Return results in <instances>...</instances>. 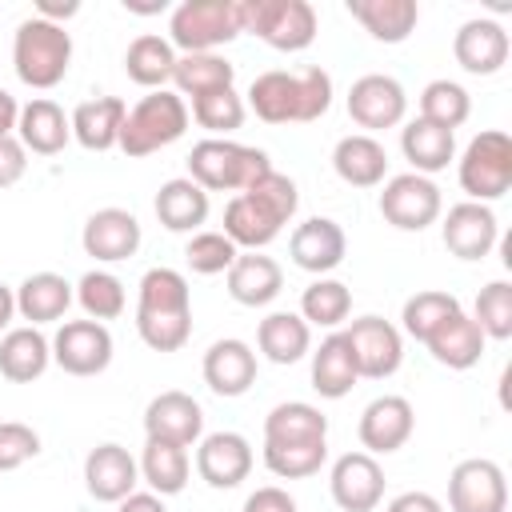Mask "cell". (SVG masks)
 Here are the masks:
<instances>
[{
    "label": "cell",
    "mask_w": 512,
    "mask_h": 512,
    "mask_svg": "<svg viewBox=\"0 0 512 512\" xmlns=\"http://www.w3.org/2000/svg\"><path fill=\"white\" fill-rule=\"evenodd\" d=\"M248 108L264 124H312L332 108V76L320 64L260 72L248 84Z\"/></svg>",
    "instance_id": "6da1fadb"
},
{
    "label": "cell",
    "mask_w": 512,
    "mask_h": 512,
    "mask_svg": "<svg viewBox=\"0 0 512 512\" xmlns=\"http://www.w3.org/2000/svg\"><path fill=\"white\" fill-rule=\"evenodd\" d=\"M296 204H300V192L296 184L284 176V172H268L260 176L252 188L236 192L224 208V236L236 244V248H268L280 228L296 216Z\"/></svg>",
    "instance_id": "7a4b0ae2"
},
{
    "label": "cell",
    "mask_w": 512,
    "mask_h": 512,
    "mask_svg": "<svg viewBox=\"0 0 512 512\" xmlns=\"http://www.w3.org/2000/svg\"><path fill=\"white\" fill-rule=\"evenodd\" d=\"M136 332L152 352H180L192 336V292L176 268H148L136 296Z\"/></svg>",
    "instance_id": "3957f363"
},
{
    "label": "cell",
    "mask_w": 512,
    "mask_h": 512,
    "mask_svg": "<svg viewBox=\"0 0 512 512\" xmlns=\"http://www.w3.org/2000/svg\"><path fill=\"white\" fill-rule=\"evenodd\" d=\"M68 64H72V36L64 24H52L40 16L20 20L12 36V68L20 84L48 92L68 76Z\"/></svg>",
    "instance_id": "277c9868"
},
{
    "label": "cell",
    "mask_w": 512,
    "mask_h": 512,
    "mask_svg": "<svg viewBox=\"0 0 512 512\" xmlns=\"http://www.w3.org/2000/svg\"><path fill=\"white\" fill-rule=\"evenodd\" d=\"M268 172H272L268 152L236 140L208 136L188 152V180H196L204 192H244Z\"/></svg>",
    "instance_id": "5b68a950"
},
{
    "label": "cell",
    "mask_w": 512,
    "mask_h": 512,
    "mask_svg": "<svg viewBox=\"0 0 512 512\" xmlns=\"http://www.w3.org/2000/svg\"><path fill=\"white\" fill-rule=\"evenodd\" d=\"M184 132H188V104H184V96H176L168 88H156V92H148L144 100H136L128 108L116 148L124 156L140 160V156H152V152L176 144Z\"/></svg>",
    "instance_id": "8992f818"
},
{
    "label": "cell",
    "mask_w": 512,
    "mask_h": 512,
    "mask_svg": "<svg viewBox=\"0 0 512 512\" xmlns=\"http://www.w3.org/2000/svg\"><path fill=\"white\" fill-rule=\"evenodd\" d=\"M316 28L320 20L308 0H240V32L260 36L276 52H304Z\"/></svg>",
    "instance_id": "52a82bcc"
},
{
    "label": "cell",
    "mask_w": 512,
    "mask_h": 512,
    "mask_svg": "<svg viewBox=\"0 0 512 512\" xmlns=\"http://www.w3.org/2000/svg\"><path fill=\"white\" fill-rule=\"evenodd\" d=\"M240 36V0H184L172 8L168 44L188 52H216Z\"/></svg>",
    "instance_id": "ba28073f"
},
{
    "label": "cell",
    "mask_w": 512,
    "mask_h": 512,
    "mask_svg": "<svg viewBox=\"0 0 512 512\" xmlns=\"http://www.w3.org/2000/svg\"><path fill=\"white\" fill-rule=\"evenodd\" d=\"M460 188L476 204H492L512 188V140L500 128H488L468 140L460 156Z\"/></svg>",
    "instance_id": "9c48e42d"
},
{
    "label": "cell",
    "mask_w": 512,
    "mask_h": 512,
    "mask_svg": "<svg viewBox=\"0 0 512 512\" xmlns=\"http://www.w3.org/2000/svg\"><path fill=\"white\" fill-rule=\"evenodd\" d=\"M444 212V196L432 184V176L420 172H400L392 180H384L380 192V216L400 228V232H424L428 224H436Z\"/></svg>",
    "instance_id": "30bf717a"
},
{
    "label": "cell",
    "mask_w": 512,
    "mask_h": 512,
    "mask_svg": "<svg viewBox=\"0 0 512 512\" xmlns=\"http://www.w3.org/2000/svg\"><path fill=\"white\" fill-rule=\"evenodd\" d=\"M448 512H508L504 468L488 456L460 460L448 472Z\"/></svg>",
    "instance_id": "8fae6325"
},
{
    "label": "cell",
    "mask_w": 512,
    "mask_h": 512,
    "mask_svg": "<svg viewBox=\"0 0 512 512\" xmlns=\"http://www.w3.org/2000/svg\"><path fill=\"white\" fill-rule=\"evenodd\" d=\"M52 364L68 376H100L112 364V332L96 320H64L52 336Z\"/></svg>",
    "instance_id": "7c38bea8"
},
{
    "label": "cell",
    "mask_w": 512,
    "mask_h": 512,
    "mask_svg": "<svg viewBox=\"0 0 512 512\" xmlns=\"http://www.w3.org/2000/svg\"><path fill=\"white\" fill-rule=\"evenodd\" d=\"M344 340L352 348V360H356L360 376H368V380L396 376V368L404 360V340H400L396 324H388L384 316H360L344 328Z\"/></svg>",
    "instance_id": "4fadbf2b"
},
{
    "label": "cell",
    "mask_w": 512,
    "mask_h": 512,
    "mask_svg": "<svg viewBox=\"0 0 512 512\" xmlns=\"http://www.w3.org/2000/svg\"><path fill=\"white\" fill-rule=\"evenodd\" d=\"M404 112H408V92L396 76H384V72H368L360 80H352L348 88V116L372 132L380 128H396L404 124Z\"/></svg>",
    "instance_id": "5bb4252c"
},
{
    "label": "cell",
    "mask_w": 512,
    "mask_h": 512,
    "mask_svg": "<svg viewBox=\"0 0 512 512\" xmlns=\"http://www.w3.org/2000/svg\"><path fill=\"white\" fill-rule=\"evenodd\" d=\"M440 236H444V248L456 260H484L500 240V224H496V212L488 204L460 200V204L448 208V216L440 224Z\"/></svg>",
    "instance_id": "9a60e30c"
},
{
    "label": "cell",
    "mask_w": 512,
    "mask_h": 512,
    "mask_svg": "<svg viewBox=\"0 0 512 512\" xmlns=\"http://www.w3.org/2000/svg\"><path fill=\"white\" fill-rule=\"evenodd\" d=\"M328 492L340 512H372L384 500V468L368 452H344L332 464Z\"/></svg>",
    "instance_id": "2e32d148"
},
{
    "label": "cell",
    "mask_w": 512,
    "mask_h": 512,
    "mask_svg": "<svg viewBox=\"0 0 512 512\" xmlns=\"http://www.w3.org/2000/svg\"><path fill=\"white\" fill-rule=\"evenodd\" d=\"M140 484V464L132 460V452L124 444H96L84 456V488L92 500L100 504H120L124 496H132Z\"/></svg>",
    "instance_id": "e0dca14e"
},
{
    "label": "cell",
    "mask_w": 512,
    "mask_h": 512,
    "mask_svg": "<svg viewBox=\"0 0 512 512\" xmlns=\"http://www.w3.org/2000/svg\"><path fill=\"white\" fill-rule=\"evenodd\" d=\"M344 252H348L344 228L336 220H328V216H308L288 236L292 264L304 268V272H312V276H328L332 268H340L344 264Z\"/></svg>",
    "instance_id": "ac0fdd59"
},
{
    "label": "cell",
    "mask_w": 512,
    "mask_h": 512,
    "mask_svg": "<svg viewBox=\"0 0 512 512\" xmlns=\"http://www.w3.org/2000/svg\"><path fill=\"white\" fill-rule=\"evenodd\" d=\"M412 428H416V412H412V404L404 396H376L360 412L356 436H360L368 456H388V452L408 444Z\"/></svg>",
    "instance_id": "d6986e66"
},
{
    "label": "cell",
    "mask_w": 512,
    "mask_h": 512,
    "mask_svg": "<svg viewBox=\"0 0 512 512\" xmlns=\"http://www.w3.org/2000/svg\"><path fill=\"white\" fill-rule=\"evenodd\" d=\"M144 232H140V220L128 212V208H100L84 220V232H80V244L92 260L100 264H116V260H128L136 256Z\"/></svg>",
    "instance_id": "ffe728a7"
},
{
    "label": "cell",
    "mask_w": 512,
    "mask_h": 512,
    "mask_svg": "<svg viewBox=\"0 0 512 512\" xmlns=\"http://www.w3.org/2000/svg\"><path fill=\"white\" fill-rule=\"evenodd\" d=\"M144 432L148 440H168L180 448H192L204 436V408L188 392H160L144 408Z\"/></svg>",
    "instance_id": "44dd1931"
},
{
    "label": "cell",
    "mask_w": 512,
    "mask_h": 512,
    "mask_svg": "<svg viewBox=\"0 0 512 512\" xmlns=\"http://www.w3.org/2000/svg\"><path fill=\"white\" fill-rule=\"evenodd\" d=\"M196 472L208 488H236L252 472V444L240 432H208L196 440Z\"/></svg>",
    "instance_id": "7402d4cb"
},
{
    "label": "cell",
    "mask_w": 512,
    "mask_h": 512,
    "mask_svg": "<svg viewBox=\"0 0 512 512\" xmlns=\"http://www.w3.org/2000/svg\"><path fill=\"white\" fill-rule=\"evenodd\" d=\"M508 32L496 20H464L452 36V56L472 76H496L508 64Z\"/></svg>",
    "instance_id": "603a6c76"
},
{
    "label": "cell",
    "mask_w": 512,
    "mask_h": 512,
    "mask_svg": "<svg viewBox=\"0 0 512 512\" xmlns=\"http://www.w3.org/2000/svg\"><path fill=\"white\" fill-rule=\"evenodd\" d=\"M200 372H204V384L216 396H228V400L244 396L256 384V352H252V344H244L236 336H224L204 352Z\"/></svg>",
    "instance_id": "cb8c5ba5"
},
{
    "label": "cell",
    "mask_w": 512,
    "mask_h": 512,
    "mask_svg": "<svg viewBox=\"0 0 512 512\" xmlns=\"http://www.w3.org/2000/svg\"><path fill=\"white\" fill-rule=\"evenodd\" d=\"M52 364V340L24 324V328H8L0 336V376L12 380V384H32L48 372Z\"/></svg>",
    "instance_id": "d4e9b609"
},
{
    "label": "cell",
    "mask_w": 512,
    "mask_h": 512,
    "mask_svg": "<svg viewBox=\"0 0 512 512\" xmlns=\"http://www.w3.org/2000/svg\"><path fill=\"white\" fill-rule=\"evenodd\" d=\"M72 136V124L64 116V108L48 96H36L20 108V120H16V140L24 144V152H36V156H56L64 152Z\"/></svg>",
    "instance_id": "484cf974"
},
{
    "label": "cell",
    "mask_w": 512,
    "mask_h": 512,
    "mask_svg": "<svg viewBox=\"0 0 512 512\" xmlns=\"http://www.w3.org/2000/svg\"><path fill=\"white\" fill-rule=\"evenodd\" d=\"M332 168L344 184L352 188H376L384 184L388 176V152L376 136L368 132H352V136H340L336 148H332Z\"/></svg>",
    "instance_id": "4316f807"
},
{
    "label": "cell",
    "mask_w": 512,
    "mask_h": 512,
    "mask_svg": "<svg viewBox=\"0 0 512 512\" xmlns=\"http://www.w3.org/2000/svg\"><path fill=\"white\" fill-rule=\"evenodd\" d=\"M284 288V268L272 256L260 252H240L228 268V296L244 308H264L280 296Z\"/></svg>",
    "instance_id": "83f0119b"
},
{
    "label": "cell",
    "mask_w": 512,
    "mask_h": 512,
    "mask_svg": "<svg viewBox=\"0 0 512 512\" xmlns=\"http://www.w3.org/2000/svg\"><path fill=\"white\" fill-rule=\"evenodd\" d=\"M284 444H328V416L316 404L288 400L264 416V448Z\"/></svg>",
    "instance_id": "f1b7e54d"
},
{
    "label": "cell",
    "mask_w": 512,
    "mask_h": 512,
    "mask_svg": "<svg viewBox=\"0 0 512 512\" xmlns=\"http://www.w3.org/2000/svg\"><path fill=\"white\" fill-rule=\"evenodd\" d=\"M348 16L380 44H404L416 32V0H348Z\"/></svg>",
    "instance_id": "f546056e"
},
{
    "label": "cell",
    "mask_w": 512,
    "mask_h": 512,
    "mask_svg": "<svg viewBox=\"0 0 512 512\" xmlns=\"http://www.w3.org/2000/svg\"><path fill=\"white\" fill-rule=\"evenodd\" d=\"M124 116H128V104L120 96H96V100H84L76 104L72 112V136L80 148L88 152H108L120 144V128H124Z\"/></svg>",
    "instance_id": "4dcf8cb0"
},
{
    "label": "cell",
    "mask_w": 512,
    "mask_h": 512,
    "mask_svg": "<svg viewBox=\"0 0 512 512\" xmlns=\"http://www.w3.org/2000/svg\"><path fill=\"white\" fill-rule=\"evenodd\" d=\"M484 344H488V336L480 332V324H476L468 312H456L452 320H444V324L424 340V348L432 352V360L444 364V368H452V372H464V368L480 364Z\"/></svg>",
    "instance_id": "1f68e13d"
},
{
    "label": "cell",
    "mask_w": 512,
    "mask_h": 512,
    "mask_svg": "<svg viewBox=\"0 0 512 512\" xmlns=\"http://www.w3.org/2000/svg\"><path fill=\"white\" fill-rule=\"evenodd\" d=\"M72 300H76V288L60 272H32L16 288V312L24 320H32V328L60 320L72 308Z\"/></svg>",
    "instance_id": "d6a6232c"
},
{
    "label": "cell",
    "mask_w": 512,
    "mask_h": 512,
    "mask_svg": "<svg viewBox=\"0 0 512 512\" xmlns=\"http://www.w3.org/2000/svg\"><path fill=\"white\" fill-rule=\"evenodd\" d=\"M400 152L412 164V172H420V176L444 172L452 164V156H456V132L436 128V124L416 116V120H408L400 128Z\"/></svg>",
    "instance_id": "836d02e7"
},
{
    "label": "cell",
    "mask_w": 512,
    "mask_h": 512,
    "mask_svg": "<svg viewBox=\"0 0 512 512\" xmlns=\"http://www.w3.org/2000/svg\"><path fill=\"white\" fill-rule=\"evenodd\" d=\"M152 208H156V220L168 232H196L208 220V192L196 180L176 176V180H164L160 184Z\"/></svg>",
    "instance_id": "e575fe53"
},
{
    "label": "cell",
    "mask_w": 512,
    "mask_h": 512,
    "mask_svg": "<svg viewBox=\"0 0 512 512\" xmlns=\"http://www.w3.org/2000/svg\"><path fill=\"white\" fill-rule=\"evenodd\" d=\"M256 348L272 364H296L312 348V328L300 320V312H268L256 328Z\"/></svg>",
    "instance_id": "d590c367"
},
{
    "label": "cell",
    "mask_w": 512,
    "mask_h": 512,
    "mask_svg": "<svg viewBox=\"0 0 512 512\" xmlns=\"http://www.w3.org/2000/svg\"><path fill=\"white\" fill-rule=\"evenodd\" d=\"M356 380H360V372H356V360H352V348H348L344 332L324 336L320 348L312 352V388L324 400H340V396L352 392Z\"/></svg>",
    "instance_id": "8d00e7d4"
},
{
    "label": "cell",
    "mask_w": 512,
    "mask_h": 512,
    "mask_svg": "<svg viewBox=\"0 0 512 512\" xmlns=\"http://www.w3.org/2000/svg\"><path fill=\"white\" fill-rule=\"evenodd\" d=\"M172 68H176V48H172L164 36H156V32L136 36V40L128 44V52H124V72H128V80L140 84V88H148V92L164 88V84L172 80Z\"/></svg>",
    "instance_id": "74e56055"
},
{
    "label": "cell",
    "mask_w": 512,
    "mask_h": 512,
    "mask_svg": "<svg viewBox=\"0 0 512 512\" xmlns=\"http://www.w3.org/2000/svg\"><path fill=\"white\" fill-rule=\"evenodd\" d=\"M140 480L156 496H176L188 484V448L168 444V440H144L140 452Z\"/></svg>",
    "instance_id": "f35d334b"
},
{
    "label": "cell",
    "mask_w": 512,
    "mask_h": 512,
    "mask_svg": "<svg viewBox=\"0 0 512 512\" xmlns=\"http://www.w3.org/2000/svg\"><path fill=\"white\" fill-rule=\"evenodd\" d=\"M232 80H236V64H228L216 52L176 56V68H172L176 96H192V100L204 96V92H216V88H232Z\"/></svg>",
    "instance_id": "ab89813d"
},
{
    "label": "cell",
    "mask_w": 512,
    "mask_h": 512,
    "mask_svg": "<svg viewBox=\"0 0 512 512\" xmlns=\"http://www.w3.org/2000/svg\"><path fill=\"white\" fill-rule=\"evenodd\" d=\"M348 312H352V288L332 280V276H316L300 296V320L308 328L312 324L316 328H336V324L348 320Z\"/></svg>",
    "instance_id": "60d3db41"
},
{
    "label": "cell",
    "mask_w": 512,
    "mask_h": 512,
    "mask_svg": "<svg viewBox=\"0 0 512 512\" xmlns=\"http://www.w3.org/2000/svg\"><path fill=\"white\" fill-rule=\"evenodd\" d=\"M76 304H80L84 316L96 320V324L116 320V316L124 312V304H128L124 280L112 276V272H104V268H92V272H84L80 284H76Z\"/></svg>",
    "instance_id": "b9f144b4"
},
{
    "label": "cell",
    "mask_w": 512,
    "mask_h": 512,
    "mask_svg": "<svg viewBox=\"0 0 512 512\" xmlns=\"http://www.w3.org/2000/svg\"><path fill=\"white\" fill-rule=\"evenodd\" d=\"M456 312H464L460 308V300L452 296V292H436V288H428V292H416V296H408L404 300V312H400V324H404V332L412 336V340H428L444 320H452Z\"/></svg>",
    "instance_id": "7bdbcfd3"
},
{
    "label": "cell",
    "mask_w": 512,
    "mask_h": 512,
    "mask_svg": "<svg viewBox=\"0 0 512 512\" xmlns=\"http://www.w3.org/2000/svg\"><path fill=\"white\" fill-rule=\"evenodd\" d=\"M468 116H472V96L456 80H432V84H424V92H420V120L456 132Z\"/></svg>",
    "instance_id": "ee69618b"
},
{
    "label": "cell",
    "mask_w": 512,
    "mask_h": 512,
    "mask_svg": "<svg viewBox=\"0 0 512 512\" xmlns=\"http://www.w3.org/2000/svg\"><path fill=\"white\" fill-rule=\"evenodd\" d=\"M248 116V104L236 88H216V92H204L192 100V120L200 128H208L216 140H228V132H236Z\"/></svg>",
    "instance_id": "f6af8a7d"
},
{
    "label": "cell",
    "mask_w": 512,
    "mask_h": 512,
    "mask_svg": "<svg viewBox=\"0 0 512 512\" xmlns=\"http://www.w3.org/2000/svg\"><path fill=\"white\" fill-rule=\"evenodd\" d=\"M480 332L488 340H508L512 336V284L508 280H492L480 288L476 296V316Z\"/></svg>",
    "instance_id": "bcb514c9"
},
{
    "label": "cell",
    "mask_w": 512,
    "mask_h": 512,
    "mask_svg": "<svg viewBox=\"0 0 512 512\" xmlns=\"http://www.w3.org/2000/svg\"><path fill=\"white\" fill-rule=\"evenodd\" d=\"M328 460V444H284V448H264V468L280 480H304L316 476Z\"/></svg>",
    "instance_id": "7dc6e473"
},
{
    "label": "cell",
    "mask_w": 512,
    "mask_h": 512,
    "mask_svg": "<svg viewBox=\"0 0 512 512\" xmlns=\"http://www.w3.org/2000/svg\"><path fill=\"white\" fill-rule=\"evenodd\" d=\"M240 256V248L224 236V232H192V240L184 244V260L196 276H216L228 272L232 260Z\"/></svg>",
    "instance_id": "c3c4849f"
},
{
    "label": "cell",
    "mask_w": 512,
    "mask_h": 512,
    "mask_svg": "<svg viewBox=\"0 0 512 512\" xmlns=\"http://www.w3.org/2000/svg\"><path fill=\"white\" fill-rule=\"evenodd\" d=\"M32 456H40V432L32 424L4 420L0 424V472H12L20 464H28Z\"/></svg>",
    "instance_id": "681fc988"
},
{
    "label": "cell",
    "mask_w": 512,
    "mask_h": 512,
    "mask_svg": "<svg viewBox=\"0 0 512 512\" xmlns=\"http://www.w3.org/2000/svg\"><path fill=\"white\" fill-rule=\"evenodd\" d=\"M28 168V152L16 136H0V188H12Z\"/></svg>",
    "instance_id": "f907efd6"
},
{
    "label": "cell",
    "mask_w": 512,
    "mask_h": 512,
    "mask_svg": "<svg viewBox=\"0 0 512 512\" xmlns=\"http://www.w3.org/2000/svg\"><path fill=\"white\" fill-rule=\"evenodd\" d=\"M244 512H296V500H292L284 488L268 484V488H256V492L244 500Z\"/></svg>",
    "instance_id": "816d5d0a"
},
{
    "label": "cell",
    "mask_w": 512,
    "mask_h": 512,
    "mask_svg": "<svg viewBox=\"0 0 512 512\" xmlns=\"http://www.w3.org/2000/svg\"><path fill=\"white\" fill-rule=\"evenodd\" d=\"M384 512H444V504L428 492H400Z\"/></svg>",
    "instance_id": "f5cc1de1"
},
{
    "label": "cell",
    "mask_w": 512,
    "mask_h": 512,
    "mask_svg": "<svg viewBox=\"0 0 512 512\" xmlns=\"http://www.w3.org/2000/svg\"><path fill=\"white\" fill-rule=\"evenodd\" d=\"M116 512H168V508H164V496L156 492H132L116 504Z\"/></svg>",
    "instance_id": "db71d44e"
},
{
    "label": "cell",
    "mask_w": 512,
    "mask_h": 512,
    "mask_svg": "<svg viewBox=\"0 0 512 512\" xmlns=\"http://www.w3.org/2000/svg\"><path fill=\"white\" fill-rule=\"evenodd\" d=\"M76 12H80L76 0H68V4H60V0H40V4H36V16H40V20H52V24H60V20L76 16Z\"/></svg>",
    "instance_id": "11a10c76"
},
{
    "label": "cell",
    "mask_w": 512,
    "mask_h": 512,
    "mask_svg": "<svg viewBox=\"0 0 512 512\" xmlns=\"http://www.w3.org/2000/svg\"><path fill=\"white\" fill-rule=\"evenodd\" d=\"M16 120H20V104H16V96L8 88H0V136H12Z\"/></svg>",
    "instance_id": "9f6ffc18"
},
{
    "label": "cell",
    "mask_w": 512,
    "mask_h": 512,
    "mask_svg": "<svg viewBox=\"0 0 512 512\" xmlns=\"http://www.w3.org/2000/svg\"><path fill=\"white\" fill-rule=\"evenodd\" d=\"M12 316H16V292L8 284H0V332L12 324Z\"/></svg>",
    "instance_id": "6f0895ef"
}]
</instances>
